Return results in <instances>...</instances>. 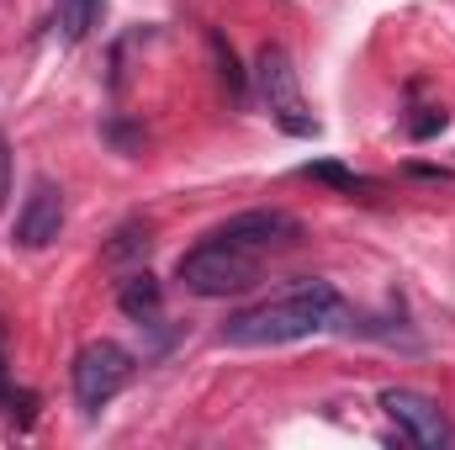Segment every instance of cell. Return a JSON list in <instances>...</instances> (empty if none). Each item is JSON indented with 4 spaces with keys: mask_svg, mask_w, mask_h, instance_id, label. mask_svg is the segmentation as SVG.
<instances>
[{
    "mask_svg": "<svg viewBox=\"0 0 455 450\" xmlns=\"http://www.w3.org/2000/svg\"><path fill=\"white\" fill-rule=\"evenodd\" d=\"M344 318V297L334 281H291L286 292L265 297L259 308H243L223 324L228 350H275V344H297V339L329 334Z\"/></svg>",
    "mask_w": 455,
    "mask_h": 450,
    "instance_id": "6da1fadb",
    "label": "cell"
},
{
    "mask_svg": "<svg viewBox=\"0 0 455 450\" xmlns=\"http://www.w3.org/2000/svg\"><path fill=\"white\" fill-rule=\"evenodd\" d=\"M175 276H180L186 292H196V297H238V292H249V286L259 281V254L207 233V244H196V249L180 254Z\"/></svg>",
    "mask_w": 455,
    "mask_h": 450,
    "instance_id": "7a4b0ae2",
    "label": "cell"
},
{
    "mask_svg": "<svg viewBox=\"0 0 455 450\" xmlns=\"http://www.w3.org/2000/svg\"><path fill=\"white\" fill-rule=\"evenodd\" d=\"M254 91H259V107L270 112V122L291 138H318V117L307 112L302 101V85H297V64L281 43H259L254 53Z\"/></svg>",
    "mask_w": 455,
    "mask_h": 450,
    "instance_id": "3957f363",
    "label": "cell"
},
{
    "mask_svg": "<svg viewBox=\"0 0 455 450\" xmlns=\"http://www.w3.org/2000/svg\"><path fill=\"white\" fill-rule=\"evenodd\" d=\"M132 376H138L132 350H122L116 339H91V344L75 355V403H80L85 414H101Z\"/></svg>",
    "mask_w": 455,
    "mask_h": 450,
    "instance_id": "277c9868",
    "label": "cell"
},
{
    "mask_svg": "<svg viewBox=\"0 0 455 450\" xmlns=\"http://www.w3.org/2000/svg\"><path fill=\"white\" fill-rule=\"evenodd\" d=\"M381 408H387V419L403 430V440H413V446H424V450L451 446V419H445V408H440L429 392L387 387V392H381Z\"/></svg>",
    "mask_w": 455,
    "mask_h": 450,
    "instance_id": "5b68a950",
    "label": "cell"
},
{
    "mask_svg": "<svg viewBox=\"0 0 455 450\" xmlns=\"http://www.w3.org/2000/svg\"><path fill=\"white\" fill-rule=\"evenodd\" d=\"M297 233H302V223H297L291 213H275V207H254V213H238V218H228L223 228H212V238H228V244H238V249H254L259 260H265L270 249L297 244Z\"/></svg>",
    "mask_w": 455,
    "mask_h": 450,
    "instance_id": "8992f818",
    "label": "cell"
},
{
    "mask_svg": "<svg viewBox=\"0 0 455 450\" xmlns=\"http://www.w3.org/2000/svg\"><path fill=\"white\" fill-rule=\"evenodd\" d=\"M59 233H64V191L48 175H37L21 197V213H16V244L21 249H48Z\"/></svg>",
    "mask_w": 455,
    "mask_h": 450,
    "instance_id": "52a82bcc",
    "label": "cell"
},
{
    "mask_svg": "<svg viewBox=\"0 0 455 450\" xmlns=\"http://www.w3.org/2000/svg\"><path fill=\"white\" fill-rule=\"evenodd\" d=\"M116 308H122L132 324H154L159 308H164V286H159L148 270H132V276L116 286Z\"/></svg>",
    "mask_w": 455,
    "mask_h": 450,
    "instance_id": "ba28073f",
    "label": "cell"
},
{
    "mask_svg": "<svg viewBox=\"0 0 455 450\" xmlns=\"http://www.w3.org/2000/svg\"><path fill=\"white\" fill-rule=\"evenodd\" d=\"M148 249H154V228H148V223H122L112 238H107L101 260H107L112 270H122V265H143V260H148Z\"/></svg>",
    "mask_w": 455,
    "mask_h": 450,
    "instance_id": "9c48e42d",
    "label": "cell"
},
{
    "mask_svg": "<svg viewBox=\"0 0 455 450\" xmlns=\"http://www.w3.org/2000/svg\"><path fill=\"white\" fill-rule=\"evenodd\" d=\"M59 5V37L64 43H85V32L101 21V0H53Z\"/></svg>",
    "mask_w": 455,
    "mask_h": 450,
    "instance_id": "30bf717a",
    "label": "cell"
},
{
    "mask_svg": "<svg viewBox=\"0 0 455 450\" xmlns=\"http://www.w3.org/2000/svg\"><path fill=\"white\" fill-rule=\"evenodd\" d=\"M302 175H307V181H318V186H334V191H344V197H355V191H376V181H365V175L344 170L339 159H313V165H302Z\"/></svg>",
    "mask_w": 455,
    "mask_h": 450,
    "instance_id": "8fae6325",
    "label": "cell"
},
{
    "mask_svg": "<svg viewBox=\"0 0 455 450\" xmlns=\"http://www.w3.org/2000/svg\"><path fill=\"white\" fill-rule=\"evenodd\" d=\"M207 43H212V53H218V75H223V80H228V91H233V96L243 101V96H249V75L238 69V59H233V48H228V43H223V32H212Z\"/></svg>",
    "mask_w": 455,
    "mask_h": 450,
    "instance_id": "7c38bea8",
    "label": "cell"
},
{
    "mask_svg": "<svg viewBox=\"0 0 455 450\" xmlns=\"http://www.w3.org/2000/svg\"><path fill=\"white\" fill-rule=\"evenodd\" d=\"M445 122H451V112H445V107H424V112H419L413 122H408V133H413V138L424 143V138H435V133H445Z\"/></svg>",
    "mask_w": 455,
    "mask_h": 450,
    "instance_id": "4fadbf2b",
    "label": "cell"
},
{
    "mask_svg": "<svg viewBox=\"0 0 455 450\" xmlns=\"http://www.w3.org/2000/svg\"><path fill=\"white\" fill-rule=\"evenodd\" d=\"M107 138H112L116 149H138V143H143V133L127 127V122H107Z\"/></svg>",
    "mask_w": 455,
    "mask_h": 450,
    "instance_id": "5bb4252c",
    "label": "cell"
},
{
    "mask_svg": "<svg viewBox=\"0 0 455 450\" xmlns=\"http://www.w3.org/2000/svg\"><path fill=\"white\" fill-rule=\"evenodd\" d=\"M5 191H11V154H5V133H0V207H5Z\"/></svg>",
    "mask_w": 455,
    "mask_h": 450,
    "instance_id": "9a60e30c",
    "label": "cell"
},
{
    "mask_svg": "<svg viewBox=\"0 0 455 450\" xmlns=\"http://www.w3.org/2000/svg\"><path fill=\"white\" fill-rule=\"evenodd\" d=\"M11 398V366H5V350H0V403Z\"/></svg>",
    "mask_w": 455,
    "mask_h": 450,
    "instance_id": "2e32d148",
    "label": "cell"
}]
</instances>
